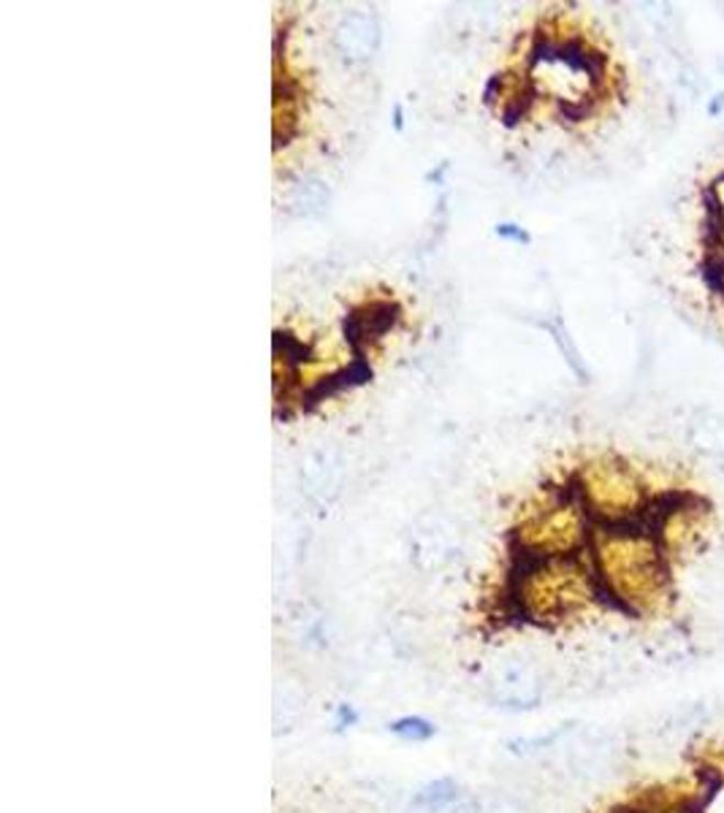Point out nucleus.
Segmentation results:
<instances>
[{
	"mask_svg": "<svg viewBox=\"0 0 724 813\" xmlns=\"http://www.w3.org/2000/svg\"><path fill=\"white\" fill-rule=\"evenodd\" d=\"M589 550L602 602L627 615H651L668 605V569L657 537L613 524L589 539Z\"/></svg>",
	"mask_w": 724,
	"mask_h": 813,
	"instance_id": "f257e3e1",
	"label": "nucleus"
},
{
	"mask_svg": "<svg viewBox=\"0 0 724 813\" xmlns=\"http://www.w3.org/2000/svg\"><path fill=\"white\" fill-rule=\"evenodd\" d=\"M483 691L491 705L511 713H526L543 705L548 681L535 659L526 654H505L486 667Z\"/></svg>",
	"mask_w": 724,
	"mask_h": 813,
	"instance_id": "f03ea898",
	"label": "nucleus"
},
{
	"mask_svg": "<svg viewBox=\"0 0 724 813\" xmlns=\"http://www.w3.org/2000/svg\"><path fill=\"white\" fill-rule=\"evenodd\" d=\"M559 748L567 772L578 781H602V778L616 772L619 746L611 732L576 727V732Z\"/></svg>",
	"mask_w": 724,
	"mask_h": 813,
	"instance_id": "7ed1b4c3",
	"label": "nucleus"
},
{
	"mask_svg": "<svg viewBox=\"0 0 724 813\" xmlns=\"http://www.w3.org/2000/svg\"><path fill=\"white\" fill-rule=\"evenodd\" d=\"M687 445L703 458H724V412L698 410L687 423Z\"/></svg>",
	"mask_w": 724,
	"mask_h": 813,
	"instance_id": "20e7f679",
	"label": "nucleus"
},
{
	"mask_svg": "<svg viewBox=\"0 0 724 813\" xmlns=\"http://www.w3.org/2000/svg\"><path fill=\"white\" fill-rule=\"evenodd\" d=\"M378 41H380L378 22L369 14L345 16L342 25L337 27V46L342 55L350 57V60H364V57L372 55Z\"/></svg>",
	"mask_w": 724,
	"mask_h": 813,
	"instance_id": "39448f33",
	"label": "nucleus"
},
{
	"mask_svg": "<svg viewBox=\"0 0 724 813\" xmlns=\"http://www.w3.org/2000/svg\"><path fill=\"white\" fill-rule=\"evenodd\" d=\"M465 789L454 778H434L410 800V813H450L465 800Z\"/></svg>",
	"mask_w": 724,
	"mask_h": 813,
	"instance_id": "423d86ee",
	"label": "nucleus"
},
{
	"mask_svg": "<svg viewBox=\"0 0 724 813\" xmlns=\"http://www.w3.org/2000/svg\"><path fill=\"white\" fill-rule=\"evenodd\" d=\"M705 716H709V708L703 702H683V705H676L673 711L665 716L662 727H659V737L665 740H683V737L694 735L700 727H703Z\"/></svg>",
	"mask_w": 724,
	"mask_h": 813,
	"instance_id": "0eeeda50",
	"label": "nucleus"
},
{
	"mask_svg": "<svg viewBox=\"0 0 724 813\" xmlns=\"http://www.w3.org/2000/svg\"><path fill=\"white\" fill-rule=\"evenodd\" d=\"M576 732V722H567V724H559V727L548 730V732H541V735H524V737H513V740H508V751L513 754V757H521V759H530V757H541L543 751H552V748H559L561 743L567 740V737Z\"/></svg>",
	"mask_w": 724,
	"mask_h": 813,
	"instance_id": "6e6552de",
	"label": "nucleus"
},
{
	"mask_svg": "<svg viewBox=\"0 0 724 813\" xmlns=\"http://www.w3.org/2000/svg\"><path fill=\"white\" fill-rule=\"evenodd\" d=\"M301 716H304V697L293 683L282 681L275 691V735L297 730Z\"/></svg>",
	"mask_w": 724,
	"mask_h": 813,
	"instance_id": "1a4fd4ad",
	"label": "nucleus"
},
{
	"mask_svg": "<svg viewBox=\"0 0 724 813\" xmlns=\"http://www.w3.org/2000/svg\"><path fill=\"white\" fill-rule=\"evenodd\" d=\"M388 732H391L393 737H399L402 743H428L437 735V727L424 716L408 713V716H399L393 719V722H388Z\"/></svg>",
	"mask_w": 724,
	"mask_h": 813,
	"instance_id": "9d476101",
	"label": "nucleus"
},
{
	"mask_svg": "<svg viewBox=\"0 0 724 813\" xmlns=\"http://www.w3.org/2000/svg\"><path fill=\"white\" fill-rule=\"evenodd\" d=\"M692 813H724V772L720 770L694 800Z\"/></svg>",
	"mask_w": 724,
	"mask_h": 813,
	"instance_id": "9b49d317",
	"label": "nucleus"
},
{
	"mask_svg": "<svg viewBox=\"0 0 724 813\" xmlns=\"http://www.w3.org/2000/svg\"><path fill=\"white\" fill-rule=\"evenodd\" d=\"M478 813H530L524 803L511 798V794H489L478 798Z\"/></svg>",
	"mask_w": 724,
	"mask_h": 813,
	"instance_id": "f8f14e48",
	"label": "nucleus"
},
{
	"mask_svg": "<svg viewBox=\"0 0 724 813\" xmlns=\"http://www.w3.org/2000/svg\"><path fill=\"white\" fill-rule=\"evenodd\" d=\"M356 722H358V713L353 711V705H339L337 708V716H334V727H337V732L356 727Z\"/></svg>",
	"mask_w": 724,
	"mask_h": 813,
	"instance_id": "ddd939ff",
	"label": "nucleus"
},
{
	"mask_svg": "<svg viewBox=\"0 0 724 813\" xmlns=\"http://www.w3.org/2000/svg\"><path fill=\"white\" fill-rule=\"evenodd\" d=\"M716 66H720V71L724 74V60H720V63H716Z\"/></svg>",
	"mask_w": 724,
	"mask_h": 813,
	"instance_id": "4468645a",
	"label": "nucleus"
}]
</instances>
